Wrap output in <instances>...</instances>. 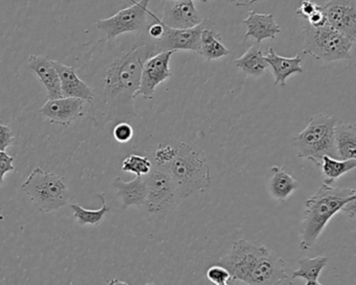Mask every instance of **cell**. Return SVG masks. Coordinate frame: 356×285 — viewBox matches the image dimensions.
<instances>
[{
    "label": "cell",
    "instance_id": "1",
    "mask_svg": "<svg viewBox=\"0 0 356 285\" xmlns=\"http://www.w3.org/2000/svg\"><path fill=\"white\" fill-rule=\"evenodd\" d=\"M78 72L93 92L88 115L97 126L134 122L140 117L134 101L143 64L159 53L147 31L108 40L99 39L78 49Z\"/></svg>",
    "mask_w": 356,
    "mask_h": 285
},
{
    "label": "cell",
    "instance_id": "2",
    "mask_svg": "<svg viewBox=\"0 0 356 285\" xmlns=\"http://www.w3.org/2000/svg\"><path fill=\"white\" fill-rule=\"evenodd\" d=\"M218 264L226 268L231 280L250 285H278L289 279L286 262L264 245L247 239L233 243Z\"/></svg>",
    "mask_w": 356,
    "mask_h": 285
},
{
    "label": "cell",
    "instance_id": "3",
    "mask_svg": "<svg viewBox=\"0 0 356 285\" xmlns=\"http://www.w3.org/2000/svg\"><path fill=\"white\" fill-rule=\"evenodd\" d=\"M356 200L354 188L324 184L306 201L300 225V249L308 251L316 245L329 220L341 211L343 206Z\"/></svg>",
    "mask_w": 356,
    "mask_h": 285
},
{
    "label": "cell",
    "instance_id": "4",
    "mask_svg": "<svg viewBox=\"0 0 356 285\" xmlns=\"http://www.w3.org/2000/svg\"><path fill=\"white\" fill-rule=\"evenodd\" d=\"M164 170L176 185L179 201H184L197 193H204L211 185L210 166L205 154L199 147L176 141V153Z\"/></svg>",
    "mask_w": 356,
    "mask_h": 285
},
{
    "label": "cell",
    "instance_id": "5",
    "mask_svg": "<svg viewBox=\"0 0 356 285\" xmlns=\"http://www.w3.org/2000/svg\"><path fill=\"white\" fill-rule=\"evenodd\" d=\"M337 122V117L326 114L318 113L312 116L306 128L293 135V145L298 157L314 162L318 168L323 156L339 159L334 145Z\"/></svg>",
    "mask_w": 356,
    "mask_h": 285
},
{
    "label": "cell",
    "instance_id": "6",
    "mask_svg": "<svg viewBox=\"0 0 356 285\" xmlns=\"http://www.w3.org/2000/svg\"><path fill=\"white\" fill-rule=\"evenodd\" d=\"M22 193L42 213L57 211L65 207L70 200V189L63 177L36 168L22 183Z\"/></svg>",
    "mask_w": 356,
    "mask_h": 285
},
{
    "label": "cell",
    "instance_id": "7",
    "mask_svg": "<svg viewBox=\"0 0 356 285\" xmlns=\"http://www.w3.org/2000/svg\"><path fill=\"white\" fill-rule=\"evenodd\" d=\"M303 53L318 61H343L352 59V47L355 41L333 28L327 22L322 26H303Z\"/></svg>",
    "mask_w": 356,
    "mask_h": 285
},
{
    "label": "cell",
    "instance_id": "8",
    "mask_svg": "<svg viewBox=\"0 0 356 285\" xmlns=\"http://www.w3.org/2000/svg\"><path fill=\"white\" fill-rule=\"evenodd\" d=\"M133 5L120 10L115 15L107 19H101L95 24L97 30L105 35L108 40L118 38L130 33L145 32L149 24V3L151 0H130Z\"/></svg>",
    "mask_w": 356,
    "mask_h": 285
},
{
    "label": "cell",
    "instance_id": "9",
    "mask_svg": "<svg viewBox=\"0 0 356 285\" xmlns=\"http://www.w3.org/2000/svg\"><path fill=\"white\" fill-rule=\"evenodd\" d=\"M147 200L145 209L151 214H163L174 209L180 201L177 195L176 185L166 170L159 166L152 168L145 176Z\"/></svg>",
    "mask_w": 356,
    "mask_h": 285
},
{
    "label": "cell",
    "instance_id": "10",
    "mask_svg": "<svg viewBox=\"0 0 356 285\" xmlns=\"http://www.w3.org/2000/svg\"><path fill=\"white\" fill-rule=\"evenodd\" d=\"M175 53L176 51H161L152 56L145 61L141 72L140 84L136 92V97H143L147 101H151L155 95L156 88L172 78L170 64Z\"/></svg>",
    "mask_w": 356,
    "mask_h": 285
},
{
    "label": "cell",
    "instance_id": "11",
    "mask_svg": "<svg viewBox=\"0 0 356 285\" xmlns=\"http://www.w3.org/2000/svg\"><path fill=\"white\" fill-rule=\"evenodd\" d=\"M164 26L161 38L157 41L158 51H188L199 54L201 47V33L209 26V20L203 19L191 28H172Z\"/></svg>",
    "mask_w": 356,
    "mask_h": 285
},
{
    "label": "cell",
    "instance_id": "12",
    "mask_svg": "<svg viewBox=\"0 0 356 285\" xmlns=\"http://www.w3.org/2000/svg\"><path fill=\"white\" fill-rule=\"evenodd\" d=\"M88 104L76 97H59L49 99L39 110V113L51 124L70 126L86 114Z\"/></svg>",
    "mask_w": 356,
    "mask_h": 285
},
{
    "label": "cell",
    "instance_id": "13",
    "mask_svg": "<svg viewBox=\"0 0 356 285\" xmlns=\"http://www.w3.org/2000/svg\"><path fill=\"white\" fill-rule=\"evenodd\" d=\"M321 7L328 24L356 41V0H328Z\"/></svg>",
    "mask_w": 356,
    "mask_h": 285
},
{
    "label": "cell",
    "instance_id": "14",
    "mask_svg": "<svg viewBox=\"0 0 356 285\" xmlns=\"http://www.w3.org/2000/svg\"><path fill=\"white\" fill-rule=\"evenodd\" d=\"M193 0H165L161 22L168 28H191L203 20Z\"/></svg>",
    "mask_w": 356,
    "mask_h": 285
},
{
    "label": "cell",
    "instance_id": "15",
    "mask_svg": "<svg viewBox=\"0 0 356 285\" xmlns=\"http://www.w3.org/2000/svg\"><path fill=\"white\" fill-rule=\"evenodd\" d=\"M59 74L60 85H61L62 97H76L84 99L87 104H90L93 99V92L90 87L83 81L76 72L74 66H68L58 60H51Z\"/></svg>",
    "mask_w": 356,
    "mask_h": 285
},
{
    "label": "cell",
    "instance_id": "16",
    "mask_svg": "<svg viewBox=\"0 0 356 285\" xmlns=\"http://www.w3.org/2000/svg\"><path fill=\"white\" fill-rule=\"evenodd\" d=\"M28 67L47 89L49 99L62 97L59 74L49 56L31 55L28 59Z\"/></svg>",
    "mask_w": 356,
    "mask_h": 285
},
{
    "label": "cell",
    "instance_id": "17",
    "mask_svg": "<svg viewBox=\"0 0 356 285\" xmlns=\"http://www.w3.org/2000/svg\"><path fill=\"white\" fill-rule=\"evenodd\" d=\"M112 184L122 200V209L126 210L130 206L145 207L147 193L145 176H136L131 181H124L120 177H116Z\"/></svg>",
    "mask_w": 356,
    "mask_h": 285
},
{
    "label": "cell",
    "instance_id": "18",
    "mask_svg": "<svg viewBox=\"0 0 356 285\" xmlns=\"http://www.w3.org/2000/svg\"><path fill=\"white\" fill-rule=\"evenodd\" d=\"M243 24L247 26L245 38L254 39L257 44L266 39H275L281 33L280 26L273 14H259L250 11L248 17L243 19Z\"/></svg>",
    "mask_w": 356,
    "mask_h": 285
},
{
    "label": "cell",
    "instance_id": "19",
    "mask_svg": "<svg viewBox=\"0 0 356 285\" xmlns=\"http://www.w3.org/2000/svg\"><path fill=\"white\" fill-rule=\"evenodd\" d=\"M264 59L274 74L275 86L280 85L281 87H284L289 76L303 72V68L301 66L302 59L299 55L293 58L281 57L273 47H270L268 54L264 56Z\"/></svg>",
    "mask_w": 356,
    "mask_h": 285
},
{
    "label": "cell",
    "instance_id": "20",
    "mask_svg": "<svg viewBox=\"0 0 356 285\" xmlns=\"http://www.w3.org/2000/svg\"><path fill=\"white\" fill-rule=\"evenodd\" d=\"M270 172L272 174L268 182V193L276 201H286L293 191L297 190L299 182L284 168L273 166Z\"/></svg>",
    "mask_w": 356,
    "mask_h": 285
},
{
    "label": "cell",
    "instance_id": "21",
    "mask_svg": "<svg viewBox=\"0 0 356 285\" xmlns=\"http://www.w3.org/2000/svg\"><path fill=\"white\" fill-rule=\"evenodd\" d=\"M334 145L339 159L356 158V127L337 120L334 128Z\"/></svg>",
    "mask_w": 356,
    "mask_h": 285
},
{
    "label": "cell",
    "instance_id": "22",
    "mask_svg": "<svg viewBox=\"0 0 356 285\" xmlns=\"http://www.w3.org/2000/svg\"><path fill=\"white\" fill-rule=\"evenodd\" d=\"M234 63L243 74L252 78H261L268 68L260 44L250 47L241 57L235 60Z\"/></svg>",
    "mask_w": 356,
    "mask_h": 285
},
{
    "label": "cell",
    "instance_id": "23",
    "mask_svg": "<svg viewBox=\"0 0 356 285\" xmlns=\"http://www.w3.org/2000/svg\"><path fill=\"white\" fill-rule=\"evenodd\" d=\"M199 54L206 61H213L228 56L229 49L222 42V38L216 28L208 26L201 33V47H200Z\"/></svg>",
    "mask_w": 356,
    "mask_h": 285
},
{
    "label": "cell",
    "instance_id": "24",
    "mask_svg": "<svg viewBox=\"0 0 356 285\" xmlns=\"http://www.w3.org/2000/svg\"><path fill=\"white\" fill-rule=\"evenodd\" d=\"M328 258L326 256L301 258L298 261V268L293 272V279H304L307 285H321V272L327 266Z\"/></svg>",
    "mask_w": 356,
    "mask_h": 285
},
{
    "label": "cell",
    "instance_id": "25",
    "mask_svg": "<svg viewBox=\"0 0 356 285\" xmlns=\"http://www.w3.org/2000/svg\"><path fill=\"white\" fill-rule=\"evenodd\" d=\"M318 168H321L323 176H324L323 183L332 185L337 179L356 168V158L355 159L341 160L335 159L329 156H323Z\"/></svg>",
    "mask_w": 356,
    "mask_h": 285
},
{
    "label": "cell",
    "instance_id": "26",
    "mask_svg": "<svg viewBox=\"0 0 356 285\" xmlns=\"http://www.w3.org/2000/svg\"><path fill=\"white\" fill-rule=\"evenodd\" d=\"M97 197H99L102 202V207L97 210H89L82 207L79 204H72L70 208L74 211V216L76 222L81 226H99L103 222L106 214L110 211L109 206L106 202V195L104 193H97Z\"/></svg>",
    "mask_w": 356,
    "mask_h": 285
},
{
    "label": "cell",
    "instance_id": "27",
    "mask_svg": "<svg viewBox=\"0 0 356 285\" xmlns=\"http://www.w3.org/2000/svg\"><path fill=\"white\" fill-rule=\"evenodd\" d=\"M153 164L151 160L147 157L143 156L133 155L129 156L122 161V172H132L136 176H147L151 172Z\"/></svg>",
    "mask_w": 356,
    "mask_h": 285
},
{
    "label": "cell",
    "instance_id": "28",
    "mask_svg": "<svg viewBox=\"0 0 356 285\" xmlns=\"http://www.w3.org/2000/svg\"><path fill=\"white\" fill-rule=\"evenodd\" d=\"M206 276L209 279L210 282L216 285H227L229 281L231 280V275L229 270L218 263L208 268Z\"/></svg>",
    "mask_w": 356,
    "mask_h": 285
},
{
    "label": "cell",
    "instance_id": "29",
    "mask_svg": "<svg viewBox=\"0 0 356 285\" xmlns=\"http://www.w3.org/2000/svg\"><path fill=\"white\" fill-rule=\"evenodd\" d=\"M113 136L118 142L128 143L134 136V130L130 122H118L114 124Z\"/></svg>",
    "mask_w": 356,
    "mask_h": 285
},
{
    "label": "cell",
    "instance_id": "30",
    "mask_svg": "<svg viewBox=\"0 0 356 285\" xmlns=\"http://www.w3.org/2000/svg\"><path fill=\"white\" fill-rule=\"evenodd\" d=\"M14 170V158L6 151H0V186L3 184L6 174Z\"/></svg>",
    "mask_w": 356,
    "mask_h": 285
},
{
    "label": "cell",
    "instance_id": "31",
    "mask_svg": "<svg viewBox=\"0 0 356 285\" xmlns=\"http://www.w3.org/2000/svg\"><path fill=\"white\" fill-rule=\"evenodd\" d=\"M15 142L13 131L9 126L0 122V151H7Z\"/></svg>",
    "mask_w": 356,
    "mask_h": 285
},
{
    "label": "cell",
    "instance_id": "32",
    "mask_svg": "<svg viewBox=\"0 0 356 285\" xmlns=\"http://www.w3.org/2000/svg\"><path fill=\"white\" fill-rule=\"evenodd\" d=\"M307 24L312 26H322L327 24L326 17L321 5L316 6V11L307 18Z\"/></svg>",
    "mask_w": 356,
    "mask_h": 285
},
{
    "label": "cell",
    "instance_id": "33",
    "mask_svg": "<svg viewBox=\"0 0 356 285\" xmlns=\"http://www.w3.org/2000/svg\"><path fill=\"white\" fill-rule=\"evenodd\" d=\"M316 6H318V3H314L312 0H303L296 12H297L298 15L307 19L316 11Z\"/></svg>",
    "mask_w": 356,
    "mask_h": 285
},
{
    "label": "cell",
    "instance_id": "34",
    "mask_svg": "<svg viewBox=\"0 0 356 285\" xmlns=\"http://www.w3.org/2000/svg\"><path fill=\"white\" fill-rule=\"evenodd\" d=\"M341 212L348 218H353L355 216V200H352L349 203L346 204Z\"/></svg>",
    "mask_w": 356,
    "mask_h": 285
},
{
    "label": "cell",
    "instance_id": "35",
    "mask_svg": "<svg viewBox=\"0 0 356 285\" xmlns=\"http://www.w3.org/2000/svg\"><path fill=\"white\" fill-rule=\"evenodd\" d=\"M260 0H237L235 5L239 7H248V6L253 5V3H258Z\"/></svg>",
    "mask_w": 356,
    "mask_h": 285
},
{
    "label": "cell",
    "instance_id": "36",
    "mask_svg": "<svg viewBox=\"0 0 356 285\" xmlns=\"http://www.w3.org/2000/svg\"><path fill=\"white\" fill-rule=\"evenodd\" d=\"M201 3H207V1H209V0H200Z\"/></svg>",
    "mask_w": 356,
    "mask_h": 285
},
{
    "label": "cell",
    "instance_id": "37",
    "mask_svg": "<svg viewBox=\"0 0 356 285\" xmlns=\"http://www.w3.org/2000/svg\"><path fill=\"white\" fill-rule=\"evenodd\" d=\"M229 1H231V3H236L237 0H229Z\"/></svg>",
    "mask_w": 356,
    "mask_h": 285
}]
</instances>
